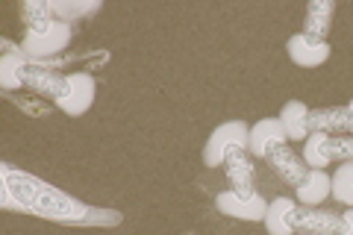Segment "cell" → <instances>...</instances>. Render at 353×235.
I'll return each mask as SVG.
<instances>
[{
    "instance_id": "24",
    "label": "cell",
    "mask_w": 353,
    "mask_h": 235,
    "mask_svg": "<svg viewBox=\"0 0 353 235\" xmlns=\"http://www.w3.org/2000/svg\"><path fill=\"white\" fill-rule=\"evenodd\" d=\"M336 235H353V209H345L339 215V232Z\"/></svg>"
},
{
    "instance_id": "12",
    "label": "cell",
    "mask_w": 353,
    "mask_h": 235,
    "mask_svg": "<svg viewBox=\"0 0 353 235\" xmlns=\"http://www.w3.org/2000/svg\"><path fill=\"white\" fill-rule=\"evenodd\" d=\"M347 127H350L347 106H318V109H309V132L347 136Z\"/></svg>"
},
{
    "instance_id": "5",
    "label": "cell",
    "mask_w": 353,
    "mask_h": 235,
    "mask_svg": "<svg viewBox=\"0 0 353 235\" xmlns=\"http://www.w3.org/2000/svg\"><path fill=\"white\" fill-rule=\"evenodd\" d=\"M65 76H68V74L53 71L50 65H44V62L27 59L24 65H21V85L30 88L32 94H39L44 100H53V103H57V97L62 94Z\"/></svg>"
},
{
    "instance_id": "21",
    "label": "cell",
    "mask_w": 353,
    "mask_h": 235,
    "mask_svg": "<svg viewBox=\"0 0 353 235\" xmlns=\"http://www.w3.org/2000/svg\"><path fill=\"white\" fill-rule=\"evenodd\" d=\"M330 159L345 165L353 162V136H333L330 139Z\"/></svg>"
},
{
    "instance_id": "20",
    "label": "cell",
    "mask_w": 353,
    "mask_h": 235,
    "mask_svg": "<svg viewBox=\"0 0 353 235\" xmlns=\"http://www.w3.org/2000/svg\"><path fill=\"white\" fill-rule=\"evenodd\" d=\"M330 197H336L345 209H353V162L339 165L333 171V192Z\"/></svg>"
},
{
    "instance_id": "13",
    "label": "cell",
    "mask_w": 353,
    "mask_h": 235,
    "mask_svg": "<svg viewBox=\"0 0 353 235\" xmlns=\"http://www.w3.org/2000/svg\"><path fill=\"white\" fill-rule=\"evenodd\" d=\"M333 192V176L318 167H309V174L303 176V183L294 188V200L301 206H321Z\"/></svg>"
},
{
    "instance_id": "16",
    "label": "cell",
    "mask_w": 353,
    "mask_h": 235,
    "mask_svg": "<svg viewBox=\"0 0 353 235\" xmlns=\"http://www.w3.org/2000/svg\"><path fill=\"white\" fill-rule=\"evenodd\" d=\"M297 209L294 197H274L268 203V212H265V229L268 235H294L292 229V215Z\"/></svg>"
},
{
    "instance_id": "3",
    "label": "cell",
    "mask_w": 353,
    "mask_h": 235,
    "mask_svg": "<svg viewBox=\"0 0 353 235\" xmlns=\"http://www.w3.org/2000/svg\"><path fill=\"white\" fill-rule=\"evenodd\" d=\"M94 97H97V83L92 74L85 71H74L65 76V85H62V94L57 97V106L59 112H65L68 118H83L88 109L94 106Z\"/></svg>"
},
{
    "instance_id": "4",
    "label": "cell",
    "mask_w": 353,
    "mask_h": 235,
    "mask_svg": "<svg viewBox=\"0 0 353 235\" xmlns=\"http://www.w3.org/2000/svg\"><path fill=\"white\" fill-rule=\"evenodd\" d=\"M71 44V24L57 21L48 32H27L24 36V56L32 62H41L48 56H57Z\"/></svg>"
},
{
    "instance_id": "19",
    "label": "cell",
    "mask_w": 353,
    "mask_h": 235,
    "mask_svg": "<svg viewBox=\"0 0 353 235\" xmlns=\"http://www.w3.org/2000/svg\"><path fill=\"white\" fill-rule=\"evenodd\" d=\"M3 48H6V53L0 56V85H3L6 92H18V88H24L21 85V65L27 62V56L18 53L9 41H3Z\"/></svg>"
},
{
    "instance_id": "7",
    "label": "cell",
    "mask_w": 353,
    "mask_h": 235,
    "mask_svg": "<svg viewBox=\"0 0 353 235\" xmlns=\"http://www.w3.org/2000/svg\"><path fill=\"white\" fill-rule=\"evenodd\" d=\"M215 209L227 218H236V221H250V223H262L265 221V212H268V200H265L259 192L253 197H239L236 192H221L215 197Z\"/></svg>"
},
{
    "instance_id": "23",
    "label": "cell",
    "mask_w": 353,
    "mask_h": 235,
    "mask_svg": "<svg viewBox=\"0 0 353 235\" xmlns=\"http://www.w3.org/2000/svg\"><path fill=\"white\" fill-rule=\"evenodd\" d=\"M92 9H97V3H53V12H57L59 21L65 18H74V15H85V12H92Z\"/></svg>"
},
{
    "instance_id": "18",
    "label": "cell",
    "mask_w": 353,
    "mask_h": 235,
    "mask_svg": "<svg viewBox=\"0 0 353 235\" xmlns=\"http://www.w3.org/2000/svg\"><path fill=\"white\" fill-rule=\"evenodd\" d=\"M330 139L327 132H309L306 141H303V162L306 167H318V171H327L333 159H330Z\"/></svg>"
},
{
    "instance_id": "11",
    "label": "cell",
    "mask_w": 353,
    "mask_h": 235,
    "mask_svg": "<svg viewBox=\"0 0 353 235\" xmlns=\"http://www.w3.org/2000/svg\"><path fill=\"white\" fill-rule=\"evenodd\" d=\"M265 165H268L271 171L277 174L289 188H297V185L303 183V176L309 174L303 156L294 153L292 144H280V147H274L268 156H265Z\"/></svg>"
},
{
    "instance_id": "6",
    "label": "cell",
    "mask_w": 353,
    "mask_h": 235,
    "mask_svg": "<svg viewBox=\"0 0 353 235\" xmlns=\"http://www.w3.org/2000/svg\"><path fill=\"white\" fill-rule=\"evenodd\" d=\"M285 53H289V59L297 68H321V65L330 62L333 48H330V41L312 39V36H306V32H294V36L285 41Z\"/></svg>"
},
{
    "instance_id": "25",
    "label": "cell",
    "mask_w": 353,
    "mask_h": 235,
    "mask_svg": "<svg viewBox=\"0 0 353 235\" xmlns=\"http://www.w3.org/2000/svg\"><path fill=\"white\" fill-rule=\"evenodd\" d=\"M347 106V115H350V127H347V136H353V100L350 103H345Z\"/></svg>"
},
{
    "instance_id": "15",
    "label": "cell",
    "mask_w": 353,
    "mask_h": 235,
    "mask_svg": "<svg viewBox=\"0 0 353 235\" xmlns=\"http://www.w3.org/2000/svg\"><path fill=\"white\" fill-rule=\"evenodd\" d=\"M280 124L285 130V139L289 141H306L309 136V106L303 100H285L280 109Z\"/></svg>"
},
{
    "instance_id": "22",
    "label": "cell",
    "mask_w": 353,
    "mask_h": 235,
    "mask_svg": "<svg viewBox=\"0 0 353 235\" xmlns=\"http://www.w3.org/2000/svg\"><path fill=\"white\" fill-rule=\"evenodd\" d=\"M92 223H101V227H112V223H121V212L112 209H92L88 218L80 223V227H92Z\"/></svg>"
},
{
    "instance_id": "14",
    "label": "cell",
    "mask_w": 353,
    "mask_h": 235,
    "mask_svg": "<svg viewBox=\"0 0 353 235\" xmlns=\"http://www.w3.org/2000/svg\"><path fill=\"white\" fill-rule=\"evenodd\" d=\"M333 15H336L333 0H312V3L306 6V18H303V30L301 32L327 41L330 30H333Z\"/></svg>"
},
{
    "instance_id": "9",
    "label": "cell",
    "mask_w": 353,
    "mask_h": 235,
    "mask_svg": "<svg viewBox=\"0 0 353 235\" xmlns=\"http://www.w3.org/2000/svg\"><path fill=\"white\" fill-rule=\"evenodd\" d=\"M280 144H289L280 118H259L256 124H250L248 153L253 156V162H259V159L265 162V156H268L274 147H280Z\"/></svg>"
},
{
    "instance_id": "17",
    "label": "cell",
    "mask_w": 353,
    "mask_h": 235,
    "mask_svg": "<svg viewBox=\"0 0 353 235\" xmlns=\"http://www.w3.org/2000/svg\"><path fill=\"white\" fill-rule=\"evenodd\" d=\"M21 15H24L27 32H48L59 21L57 12H53V3H48V0H27L21 6Z\"/></svg>"
},
{
    "instance_id": "10",
    "label": "cell",
    "mask_w": 353,
    "mask_h": 235,
    "mask_svg": "<svg viewBox=\"0 0 353 235\" xmlns=\"http://www.w3.org/2000/svg\"><path fill=\"white\" fill-rule=\"evenodd\" d=\"M294 235H336L339 232V215L321 206H301L297 203L292 215Z\"/></svg>"
},
{
    "instance_id": "8",
    "label": "cell",
    "mask_w": 353,
    "mask_h": 235,
    "mask_svg": "<svg viewBox=\"0 0 353 235\" xmlns=\"http://www.w3.org/2000/svg\"><path fill=\"white\" fill-rule=\"evenodd\" d=\"M224 174L230 183V192H236L239 197H253L256 194V165L248 150H233L224 159Z\"/></svg>"
},
{
    "instance_id": "2",
    "label": "cell",
    "mask_w": 353,
    "mask_h": 235,
    "mask_svg": "<svg viewBox=\"0 0 353 235\" xmlns=\"http://www.w3.org/2000/svg\"><path fill=\"white\" fill-rule=\"evenodd\" d=\"M248 139H250V124H245V121L236 118V121H227V124H218L203 144V165L221 167L227 153L248 150Z\"/></svg>"
},
{
    "instance_id": "1",
    "label": "cell",
    "mask_w": 353,
    "mask_h": 235,
    "mask_svg": "<svg viewBox=\"0 0 353 235\" xmlns=\"http://www.w3.org/2000/svg\"><path fill=\"white\" fill-rule=\"evenodd\" d=\"M0 180H3V209L27 212V215H39L59 223H74V227H80L92 212V206H85L83 200L59 192V188H53L50 183L32 174L15 171L12 165L0 167Z\"/></svg>"
}]
</instances>
